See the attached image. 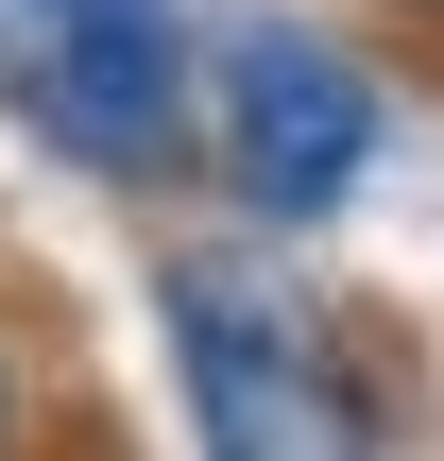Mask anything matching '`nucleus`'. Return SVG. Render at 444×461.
I'll return each instance as SVG.
<instances>
[{
	"label": "nucleus",
	"mask_w": 444,
	"mask_h": 461,
	"mask_svg": "<svg viewBox=\"0 0 444 461\" xmlns=\"http://www.w3.org/2000/svg\"><path fill=\"white\" fill-rule=\"evenodd\" d=\"M154 325H171V393L205 461H376V376L274 240L154 257Z\"/></svg>",
	"instance_id": "nucleus-1"
},
{
	"label": "nucleus",
	"mask_w": 444,
	"mask_h": 461,
	"mask_svg": "<svg viewBox=\"0 0 444 461\" xmlns=\"http://www.w3.org/2000/svg\"><path fill=\"white\" fill-rule=\"evenodd\" d=\"M376 68L325 34V17H222L205 34V171L240 188V222H325V205H359V171H376Z\"/></svg>",
	"instance_id": "nucleus-2"
},
{
	"label": "nucleus",
	"mask_w": 444,
	"mask_h": 461,
	"mask_svg": "<svg viewBox=\"0 0 444 461\" xmlns=\"http://www.w3.org/2000/svg\"><path fill=\"white\" fill-rule=\"evenodd\" d=\"M0 103L68 171H103V188H154V171L205 154V68L188 51H137V34L68 17V0H0Z\"/></svg>",
	"instance_id": "nucleus-3"
},
{
	"label": "nucleus",
	"mask_w": 444,
	"mask_h": 461,
	"mask_svg": "<svg viewBox=\"0 0 444 461\" xmlns=\"http://www.w3.org/2000/svg\"><path fill=\"white\" fill-rule=\"evenodd\" d=\"M68 17H103V34H137V51H188V17H171V0H68Z\"/></svg>",
	"instance_id": "nucleus-4"
},
{
	"label": "nucleus",
	"mask_w": 444,
	"mask_h": 461,
	"mask_svg": "<svg viewBox=\"0 0 444 461\" xmlns=\"http://www.w3.org/2000/svg\"><path fill=\"white\" fill-rule=\"evenodd\" d=\"M0 461H34V359H17V325H0Z\"/></svg>",
	"instance_id": "nucleus-5"
},
{
	"label": "nucleus",
	"mask_w": 444,
	"mask_h": 461,
	"mask_svg": "<svg viewBox=\"0 0 444 461\" xmlns=\"http://www.w3.org/2000/svg\"><path fill=\"white\" fill-rule=\"evenodd\" d=\"M411 17H444V0H411Z\"/></svg>",
	"instance_id": "nucleus-6"
}]
</instances>
